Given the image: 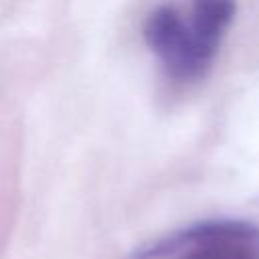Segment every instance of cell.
Wrapping results in <instances>:
<instances>
[{"instance_id":"3957f363","label":"cell","mask_w":259,"mask_h":259,"mask_svg":"<svg viewBox=\"0 0 259 259\" xmlns=\"http://www.w3.org/2000/svg\"><path fill=\"white\" fill-rule=\"evenodd\" d=\"M235 16V0H194L188 24L200 47L214 59Z\"/></svg>"},{"instance_id":"6da1fadb","label":"cell","mask_w":259,"mask_h":259,"mask_svg":"<svg viewBox=\"0 0 259 259\" xmlns=\"http://www.w3.org/2000/svg\"><path fill=\"white\" fill-rule=\"evenodd\" d=\"M144 38L166 73L178 81L202 77L212 63V57L196 40L188 18L170 6H160L148 14Z\"/></svg>"},{"instance_id":"7a4b0ae2","label":"cell","mask_w":259,"mask_h":259,"mask_svg":"<svg viewBox=\"0 0 259 259\" xmlns=\"http://www.w3.org/2000/svg\"><path fill=\"white\" fill-rule=\"evenodd\" d=\"M257 235L239 223H208L178 233L136 259H257Z\"/></svg>"}]
</instances>
